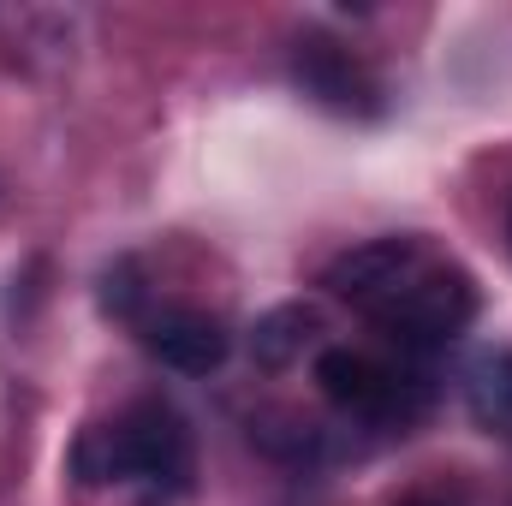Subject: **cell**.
Listing matches in <instances>:
<instances>
[{
    "label": "cell",
    "mask_w": 512,
    "mask_h": 506,
    "mask_svg": "<svg viewBox=\"0 0 512 506\" xmlns=\"http://www.w3.org/2000/svg\"><path fill=\"white\" fill-rule=\"evenodd\" d=\"M66 471L84 489H114V483H143L155 501L161 495H191L197 483V441L191 423L167 399H131L126 411L84 423Z\"/></svg>",
    "instance_id": "6da1fadb"
},
{
    "label": "cell",
    "mask_w": 512,
    "mask_h": 506,
    "mask_svg": "<svg viewBox=\"0 0 512 506\" xmlns=\"http://www.w3.org/2000/svg\"><path fill=\"white\" fill-rule=\"evenodd\" d=\"M477 310H483V292H477L471 268H459L453 256H441L429 245L364 316L382 328L405 358H429V352L453 346L477 322Z\"/></svg>",
    "instance_id": "7a4b0ae2"
},
{
    "label": "cell",
    "mask_w": 512,
    "mask_h": 506,
    "mask_svg": "<svg viewBox=\"0 0 512 506\" xmlns=\"http://www.w3.org/2000/svg\"><path fill=\"white\" fill-rule=\"evenodd\" d=\"M310 376L322 387V399L346 417V423H364V429H411L429 417L435 405V381L417 358H376V352H358V346H322Z\"/></svg>",
    "instance_id": "3957f363"
},
{
    "label": "cell",
    "mask_w": 512,
    "mask_h": 506,
    "mask_svg": "<svg viewBox=\"0 0 512 506\" xmlns=\"http://www.w3.org/2000/svg\"><path fill=\"white\" fill-rule=\"evenodd\" d=\"M292 84H298L316 108H328V114H340V120H376L387 108L382 78H376L340 36H328V30H304V36L292 42Z\"/></svg>",
    "instance_id": "277c9868"
},
{
    "label": "cell",
    "mask_w": 512,
    "mask_h": 506,
    "mask_svg": "<svg viewBox=\"0 0 512 506\" xmlns=\"http://www.w3.org/2000/svg\"><path fill=\"white\" fill-rule=\"evenodd\" d=\"M131 328H137L143 352H149L155 364L179 370V376H209V370H221L227 352H233V328H227L215 310H197V304H155V298H149Z\"/></svg>",
    "instance_id": "5b68a950"
},
{
    "label": "cell",
    "mask_w": 512,
    "mask_h": 506,
    "mask_svg": "<svg viewBox=\"0 0 512 506\" xmlns=\"http://www.w3.org/2000/svg\"><path fill=\"white\" fill-rule=\"evenodd\" d=\"M423 251H429L423 233H387V239H370V245H352V251H340L322 268V286H328V298H340V304H352L364 316Z\"/></svg>",
    "instance_id": "8992f818"
},
{
    "label": "cell",
    "mask_w": 512,
    "mask_h": 506,
    "mask_svg": "<svg viewBox=\"0 0 512 506\" xmlns=\"http://www.w3.org/2000/svg\"><path fill=\"white\" fill-rule=\"evenodd\" d=\"M316 334H322L316 304H280V310L256 316V328H251L256 370H292V364L316 346Z\"/></svg>",
    "instance_id": "52a82bcc"
},
{
    "label": "cell",
    "mask_w": 512,
    "mask_h": 506,
    "mask_svg": "<svg viewBox=\"0 0 512 506\" xmlns=\"http://www.w3.org/2000/svg\"><path fill=\"white\" fill-rule=\"evenodd\" d=\"M465 411L483 435L512 447V352H483L465 370Z\"/></svg>",
    "instance_id": "ba28073f"
},
{
    "label": "cell",
    "mask_w": 512,
    "mask_h": 506,
    "mask_svg": "<svg viewBox=\"0 0 512 506\" xmlns=\"http://www.w3.org/2000/svg\"><path fill=\"white\" fill-rule=\"evenodd\" d=\"M251 441L268 459H286V465H322L328 459V429H316L304 417H256Z\"/></svg>",
    "instance_id": "9c48e42d"
},
{
    "label": "cell",
    "mask_w": 512,
    "mask_h": 506,
    "mask_svg": "<svg viewBox=\"0 0 512 506\" xmlns=\"http://www.w3.org/2000/svg\"><path fill=\"white\" fill-rule=\"evenodd\" d=\"M399 506H465L459 489H417V495H405Z\"/></svg>",
    "instance_id": "30bf717a"
},
{
    "label": "cell",
    "mask_w": 512,
    "mask_h": 506,
    "mask_svg": "<svg viewBox=\"0 0 512 506\" xmlns=\"http://www.w3.org/2000/svg\"><path fill=\"white\" fill-rule=\"evenodd\" d=\"M507 239H512V215H507Z\"/></svg>",
    "instance_id": "8fae6325"
}]
</instances>
